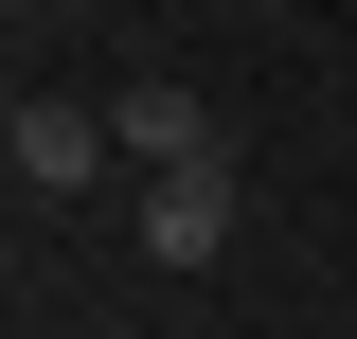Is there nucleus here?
<instances>
[{
    "instance_id": "1",
    "label": "nucleus",
    "mask_w": 357,
    "mask_h": 339,
    "mask_svg": "<svg viewBox=\"0 0 357 339\" xmlns=\"http://www.w3.org/2000/svg\"><path fill=\"white\" fill-rule=\"evenodd\" d=\"M232 214H250L232 143H197V161H143V214H126V250H143V268H215V250H232Z\"/></svg>"
},
{
    "instance_id": "2",
    "label": "nucleus",
    "mask_w": 357,
    "mask_h": 339,
    "mask_svg": "<svg viewBox=\"0 0 357 339\" xmlns=\"http://www.w3.org/2000/svg\"><path fill=\"white\" fill-rule=\"evenodd\" d=\"M0 161H18V197H89V179L126 161V126H107V107H72V89H36V107L0 126Z\"/></svg>"
},
{
    "instance_id": "3",
    "label": "nucleus",
    "mask_w": 357,
    "mask_h": 339,
    "mask_svg": "<svg viewBox=\"0 0 357 339\" xmlns=\"http://www.w3.org/2000/svg\"><path fill=\"white\" fill-rule=\"evenodd\" d=\"M107 126H126V161H197L215 107H197V89H107Z\"/></svg>"
}]
</instances>
